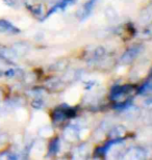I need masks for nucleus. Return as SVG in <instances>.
<instances>
[{
  "mask_svg": "<svg viewBox=\"0 0 152 160\" xmlns=\"http://www.w3.org/2000/svg\"><path fill=\"white\" fill-rule=\"evenodd\" d=\"M128 89V86H115L112 89V98H116L118 96L122 95L125 91Z\"/></svg>",
  "mask_w": 152,
  "mask_h": 160,
  "instance_id": "f257e3e1",
  "label": "nucleus"
},
{
  "mask_svg": "<svg viewBox=\"0 0 152 160\" xmlns=\"http://www.w3.org/2000/svg\"><path fill=\"white\" fill-rule=\"evenodd\" d=\"M95 2H96V0H90L88 3H86L85 8H83V18L86 17V16H88L90 12H91L94 4H95Z\"/></svg>",
  "mask_w": 152,
  "mask_h": 160,
  "instance_id": "7ed1b4c3",
  "label": "nucleus"
},
{
  "mask_svg": "<svg viewBox=\"0 0 152 160\" xmlns=\"http://www.w3.org/2000/svg\"><path fill=\"white\" fill-rule=\"evenodd\" d=\"M72 1H73V0H61V1L59 3V4H56L53 8H51V11H50L49 12H48V16H49V15L51 14V12H55V9H57V8L64 9L68 4H70V3L72 2Z\"/></svg>",
  "mask_w": 152,
  "mask_h": 160,
  "instance_id": "f03ea898",
  "label": "nucleus"
}]
</instances>
